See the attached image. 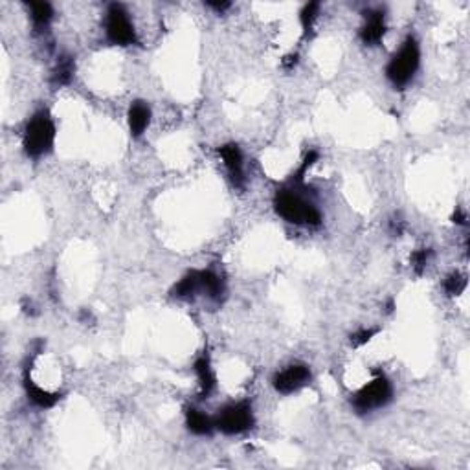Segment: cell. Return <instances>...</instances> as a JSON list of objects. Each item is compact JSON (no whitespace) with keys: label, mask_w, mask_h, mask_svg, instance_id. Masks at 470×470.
Instances as JSON below:
<instances>
[{"label":"cell","mask_w":470,"mask_h":470,"mask_svg":"<svg viewBox=\"0 0 470 470\" xmlns=\"http://www.w3.org/2000/svg\"><path fill=\"white\" fill-rule=\"evenodd\" d=\"M73 59L64 55L58 61L55 68H53L52 72V83L58 85V87H63V85H68L72 81L73 78Z\"/></svg>","instance_id":"2e32d148"},{"label":"cell","mask_w":470,"mask_h":470,"mask_svg":"<svg viewBox=\"0 0 470 470\" xmlns=\"http://www.w3.org/2000/svg\"><path fill=\"white\" fill-rule=\"evenodd\" d=\"M30 10H32V19L37 28H44L48 22L52 21L53 10L48 2H32Z\"/></svg>","instance_id":"e0dca14e"},{"label":"cell","mask_w":470,"mask_h":470,"mask_svg":"<svg viewBox=\"0 0 470 470\" xmlns=\"http://www.w3.org/2000/svg\"><path fill=\"white\" fill-rule=\"evenodd\" d=\"M393 388L392 382L388 381L384 375H378L376 378L366 384L360 392L355 393L353 397V406L358 413H367L378 408H384L392 401Z\"/></svg>","instance_id":"277c9868"},{"label":"cell","mask_w":470,"mask_h":470,"mask_svg":"<svg viewBox=\"0 0 470 470\" xmlns=\"http://www.w3.org/2000/svg\"><path fill=\"white\" fill-rule=\"evenodd\" d=\"M430 257H432V250H430V248H419V250L413 252L412 267L415 268L417 274H423L424 268L428 267Z\"/></svg>","instance_id":"ffe728a7"},{"label":"cell","mask_w":470,"mask_h":470,"mask_svg":"<svg viewBox=\"0 0 470 470\" xmlns=\"http://www.w3.org/2000/svg\"><path fill=\"white\" fill-rule=\"evenodd\" d=\"M444 293L449 294V296H460L463 290L467 288V277L460 272H452L443 283Z\"/></svg>","instance_id":"ac0fdd59"},{"label":"cell","mask_w":470,"mask_h":470,"mask_svg":"<svg viewBox=\"0 0 470 470\" xmlns=\"http://www.w3.org/2000/svg\"><path fill=\"white\" fill-rule=\"evenodd\" d=\"M171 294L175 298L189 299L202 294V270H191L173 287Z\"/></svg>","instance_id":"30bf717a"},{"label":"cell","mask_w":470,"mask_h":470,"mask_svg":"<svg viewBox=\"0 0 470 470\" xmlns=\"http://www.w3.org/2000/svg\"><path fill=\"white\" fill-rule=\"evenodd\" d=\"M107 39L118 46H129L136 42V32L129 13L121 4H110L107 11Z\"/></svg>","instance_id":"8992f818"},{"label":"cell","mask_w":470,"mask_h":470,"mask_svg":"<svg viewBox=\"0 0 470 470\" xmlns=\"http://www.w3.org/2000/svg\"><path fill=\"white\" fill-rule=\"evenodd\" d=\"M421 63V50L413 37H408L386 67V76L395 89H403L413 79Z\"/></svg>","instance_id":"3957f363"},{"label":"cell","mask_w":470,"mask_h":470,"mask_svg":"<svg viewBox=\"0 0 470 470\" xmlns=\"http://www.w3.org/2000/svg\"><path fill=\"white\" fill-rule=\"evenodd\" d=\"M320 13V4L318 2H311L302 10V15H299V21H302V26L305 32H308L313 28V22L316 21V17Z\"/></svg>","instance_id":"d6986e66"},{"label":"cell","mask_w":470,"mask_h":470,"mask_svg":"<svg viewBox=\"0 0 470 470\" xmlns=\"http://www.w3.org/2000/svg\"><path fill=\"white\" fill-rule=\"evenodd\" d=\"M129 129L132 136H141L151 123V109L143 101H134L129 109Z\"/></svg>","instance_id":"8fae6325"},{"label":"cell","mask_w":470,"mask_h":470,"mask_svg":"<svg viewBox=\"0 0 470 470\" xmlns=\"http://www.w3.org/2000/svg\"><path fill=\"white\" fill-rule=\"evenodd\" d=\"M274 208L277 215L293 225L318 226L322 223V214L313 202H308L296 189H279L274 197Z\"/></svg>","instance_id":"6da1fadb"},{"label":"cell","mask_w":470,"mask_h":470,"mask_svg":"<svg viewBox=\"0 0 470 470\" xmlns=\"http://www.w3.org/2000/svg\"><path fill=\"white\" fill-rule=\"evenodd\" d=\"M186 426L191 434L195 435H209L211 434V430L215 426V421L202 413L200 410H195V408H189L188 412H186Z\"/></svg>","instance_id":"5bb4252c"},{"label":"cell","mask_w":470,"mask_h":470,"mask_svg":"<svg viewBox=\"0 0 470 470\" xmlns=\"http://www.w3.org/2000/svg\"><path fill=\"white\" fill-rule=\"evenodd\" d=\"M296 63H298V55H288V58H285V61H283V67L293 68Z\"/></svg>","instance_id":"d4e9b609"},{"label":"cell","mask_w":470,"mask_h":470,"mask_svg":"<svg viewBox=\"0 0 470 470\" xmlns=\"http://www.w3.org/2000/svg\"><path fill=\"white\" fill-rule=\"evenodd\" d=\"M226 287L223 277L219 274H215L211 270H202V294L208 296L214 302H220V298L225 296Z\"/></svg>","instance_id":"9a60e30c"},{"label":"cell","mask_w":470,"mask_h":470,"mask_svg":"<svg viewBox=\"0 0 470 470\" xmlns=\"http://www.w3.org/2000/svg\"><path fill=\"white\" fill-rule=\"evenodd\" d=\"M208 6L209 8H214V10H217V11H225V10H228V8H230V2H208Z\"/></svg>","instance_id":"603a6c76"},{"label":"cell","mask_w":470,"mask_h":470,"mask_svg":"<svg viewBox=\"0 0 470 470\" xmlns=\"http://www.w3.org/2000/svg\"><path fill=\"white\" fill-rule=\"evenodd\" d=\"M195 375L199 378L200 384V397H208L209 393L214 392L215 388V373L214 367H211V362H209L208 355L199 356L197 360H195Z\"/></svg>","instance_id":"7c38bea8"},{"label":"cell","mask_w":470,"mask_h":470,"mask_svg":"<svg viewBox=\"0 0 470 470\" xmlns=\"http://www.w3.org/2000/svg\"><path fill=\"white\" fill-rule=\"evenodd\" d=\"M219 155L225 162L226 169L230 173L232 182L237 186V188H243L245 186V164H243V153H241L239 146L235 143H226L219 149Z\"/></svg>","instance_id":"ba28073f"},{"label":"cell","mask_w":470,"mask_h":470,"mask_svg":"<svg viewBox=\"0 0 470 470\" xmlns=\"http://www.w3.org/2000/svg\"><path fill=\"white\" fill-rule=\"evenodd\" d=\"M392 234L393 235L403 234V220H392Z\"/></svg>","instance_id":"cb8c5ba5"},{"label":"cell","mask_w":470,"mask_h":470,"mask_svg":"<svg viewBox=\"0 0 470 470\" xmlns=\"http://www.w3.org/2000/svg\"><path fill=\"white\" fill-rule=\"evenodd\" d=\"M376 335V329H360L356 331L351 335V345H355V347H360V345L367 344L373 336Z\"/></svg>","instance_id":"7402d4cb"},{"label":"cell","mask_w":470,"mask_h":470,"mask_svg":"<svg viewBox=\"0 0 470 470\" xmlns=\"http://www.w3.org/2000/svg\"><path fill=\"white\" fill-rule=\"evenodd\" d=\"M24 388H26L28 399H30V401H32V403L39 408L55 406V404L59 403V399H61L59 393H52V392H48V390H42L41 386L33 384L28 376L24 378Z\"/></svg>","instance_id":"4fadbf2b"},{"label":"cell","mask_w":470,"mask_h":470,"mask_svg":"<svg viewBox=\"0 0 470 470\" xmlns=\"http://www.w3.org/2000/svg\"><path fill=\"white\" fill-rule=\"evenodd\" d=\"M308 381H311V369L305 364H293V366L276 373L272 384H274V390L277 393L290 395V393L302 390L303 386H307Z\"/></svg>","instance_id":"52a82bcc"},{"label":"cell","mask_w":470,"mask_h":470,"mask_svg":"<svg viewBox=\"0 0 470 470\" xmlns=\"http://www.w3.org/2000/svg\"><path fill=\"white\" fill-rule=\"evenodd\" d=\"M366 22L360 30V39L367 46H375L384 39L386 33V21H384V13L378 10L366 11Z\"/></svg>","instance_id":"9c48e42d"},{"label":"cell","mask_w":470,"mask_h":470,"mask_svg":"<svg viewBox=\"0 0 470 470\" xmlns=\"http://www.w3.org/2000/svg\"><path fill=\"white\" fill-rule=\"evenodd\" d=\"M316 160H318V151H308L307 157L303 158V164L299 166V169L296 171V175H294V184H302L303 182V178H305V173L313 168L314 164H316Z\"/></svg>","instance_id":"44dd1931"},{"label":"cell","mask_w":470,"mask_h":470,"mask_svg":"<svg viewBox=\"0 0 470 470\" xmlns=\"http://www.w3.org/2000/svg\"><path fill=\"white\" fill-rule=\"evenodd\" d=\"M53 141H55V123L48 110H39L32 116L24 129V151L28 157L41 158L52 151Z\"/></svg>","instance_id":"7a4b0ae2"},{"label":"cell","mask_w":470,"mask_h":470,"mask_svg":"<svg viewBox=\"0 0 470 470\" xmlns=\"http://www.w3.org/2000/svg\"><path fill=\"white\" fill-rule=\"evenodd\" d=\"M215 426L226 435L243 434L254 426V413H252L250 403L241 401L232 403L219 410V415L215 419Z\"/></svg>","instance_id":"5b68a950"}]
</instances>
